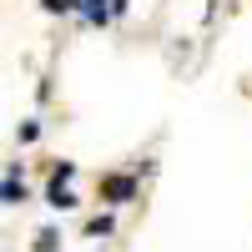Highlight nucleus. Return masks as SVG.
I'll list each match as a JSON object with an SVG mask.
<instances>
[{"instance_id": "obj_1", "label": "nucleus", "mask_w": 252, "mask_h": 252, "mask_svg": "<svg viewBox=\"0 0 252 252\" xmlns=\"http://www.w3.org/2000/svg\"><path fill=\"white\" fill-rule=\"evenodd\" d=\"M26 202V182H20V166H10L5 172V207H20Z\"/></svg>"}, {"instance_id": "obj_2", "label": "nucleus", "mask_w": 252, "mask_h": 252, "mask_svg": "<svg viewBox=\"0 0 252 252\" xmlns=\"http://www.w3.org/2000/svg\"><path fill=\"white\" fill-rule=\"evenodd\" d=\"M131 192H136V182H131V177H106V197H111V202H126Z\"/></svg>"}, {"instance_id": "obj_3", "label": "nucleus", "mask_w": 252, "mask_h": 252, "mask_svg": "<svg viewBox=\"0 0 252 252\" xmlns=\"http://www.w3.org/2000/svg\"><path fill=\"white\" fill-rule=\"evenodd\" d=\"M86 232H91V237H101V232H111V217H91V222H86Z\"/></svg>"}, {"instance_id": "obj_4", "label": "nucleus", "mask_w": 252, "mask_h": 252, "mask_svg": "<svg viewBox=\"0 0 252 252\" xmlns=\"http://www.w3.org/2000/svg\"><path fill=\"white\" fill-rule=\"evenodd\" d=\"M76 0H46V10H71Z\"/></svg>"}]
</instances>
